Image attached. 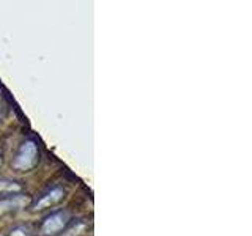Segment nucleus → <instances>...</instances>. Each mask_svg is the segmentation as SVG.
Returning <instances> with one entry per match:
<instances>
[{
	"instance_id": "f257e3e1",
	"label": "nucleus",
	"mask_w": 252,
	"mask_h": 236,
	"mask_svg": "<svg viewBox=\"0 0 252 236\" xmlns=\"http://www.w3.org/2000/svg\"><path fill=\"white\" fill-rule=\"evenodd\" d=\"M36 162H38V147L33 140H26L14 157L13 169L19 172H27L30 169H33Z\"/></svg>"
},
{
	"instance_id": "f03ea898",
	"label": "nucleus",
	"mask_w": 252,
	"mask_h": 236,
	"mask_svg": "<svg viewBox=\"0 0 252 236\" xmlns=\"http://www.w3.org/2000/svg\"><path fill=\"white\" fill-rule=\"evenodd\" d=\"M69 222V214L66 211H59V212H54V214L47 216L46 220L41 225V232L43 235H55L62 232Z\"/></svg>"
},
{
	"instance_id": "7ed1b4c3",
	"label": "nucleus",
	"mask_w": 252,
	"mask_h": 236,
	"mask_svg": "<svg viewBox=\"0 0 252 236\" xmlns=\"http://www.w3.org/2000/svg\"><path fill=\"white\" fill-rule=\"evenodd\" d=\"M63 197H65V191L60 189V187H54L52 191H49L46 195H43L41 199L35 203L33 209L35 211H41V209H46V208H51L52 205L59 203Z\"/></svg>"
},
{
	"instance_id": "20e7f679",
	"label": "nucleus",
	"mask_w": 252,
	"mask_h": 236,
	"mask_svg": "<svg viewBox=\"0 0 252 236\" xmlns=\"http://www.w3.org/2000/svg\"><path fill=\"white\" fill-rule=\"evenodd\" d=\"M29 199L27 197H22V195H14L10 197V199H2L0 200V216L6 214V212L14 211L18 208H22L24 205H27Z\"/></svg>"
},
{
	"instance_id": "39448f33",
	"label": "nucleus",
	"mask_w": 252,
	"mask_h": 236,
	"mask_svg": "<svg viewBox=\"0 0 252 236\" xmlns=\"http://www.w3.org/2000/svg\"><path fill=\"white\" fill-rule=\"evenodd\" d=\"M21 186L16 184L14 181H0V192L2 194H13V192H19Z\"/></svg>"
},
{
	"instance_id": "423d86ee",
	"label": "nucleus",
	"mask_w": 252,
	"mask_h": 236,
	"mask_svg": "<svg viewBox=\"0 0 252 236\" xmlns=\"http://www.w3.org/2000/svg\"><path fill=\"white\" fill-rule=\"evenodd\" d=\"M8 236H29V232L26 230V228L18 227V228H14V230L10 235H8Z\"/></svg>"
},
{
	"instance_id": "0eeeda50",
	"label": "nucleus",
	"mask_w": 252,
	"mask_h": 236,
	"mask_svg": "<svg viewBox=\"0 0 252 236\" xmlns=\"http://www.w3.org/2000/svg\"><path fill=\"white\" fill-rule=\"evenodd\" d=\"M0 101H2V96H0ZM2 120H3V117H2V115H0V121H2Z\"/></svg>"
},
{
	"instance_id": "6e6552de",
	"label": "nucleus",
	"mask_w": 252,
	"mask_h": 236,
	"mask_svg": "<svg viewBox=\"0 0 252 236\" xmlns=\"http://www.w3.org/2000/svg\"><path fill=\"white\" fill-rule=\"evenodd\" d=\"M0 164H2V159H0Z\"/></svg>"
}]
</instances>
